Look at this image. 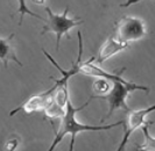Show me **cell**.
Wrapping results in <instances>:
<instances>
[{"mask_svg": "<svg viewBox=\"0 0 155 151\" xmlns=\"http://www.w3.org/2000/svg\"><path fill=\"white\" fill-rule=\"evenodd\" d=\"M91 98L86 101L85 104L81 107H74L72 102L70 98H68L67 100V106H65V113L61 117V124H60V128L56 133V136L54 138V142L51 143L49 150L53 151L55 149V146L60 143L63 140V137L65 135H71V141H70V148L69 150H74V144H75V140H76V136L79 133H84V131H101V130H110V129L118 127V126H123V121L120 122H116V123H112V124H106V126H87V124H83V123H79L76 120V114L82 111L83 108H85L86 106L89 105Z\"/></svg>", "mask_w": 155, "mask_h": 151, "instance_id": "1", "label": "cell"}, {"mask_svg": "<svg viewBox=\"0 0 155 151\" xmlns=\"http://www.w3.org/2000/svg\"><path fill=\"white\" fill-rule=\"evenodd\" d=\"M46 12L48 14V19H47L46 23L43 26V29L41 31V35H45L47 33H54L56 35V50L58 51L60 49V42L62 36L70 40L69 30L78 27L81 24H83L84 21L78 18V16H72L69 18L68 13H69V6L65 7V11L62 14H56L54 13L50 7H46Z\"/></svg>", "mask_w": 155, "mask_h": 151, "instance_id": "2", "label": "cell"}, {"mask_svg": "<svg viewBox=\"0 0 155 151\" xmlns=\"http://www.w3.org/2000/svg\"><path fill=\"white\" fill-rule=\"evenodd\" d=\"M143 91L148 93L149 88L146 86H142V85H138L135 83L132 84H125L123 82H119V80H114L112 82V88L110 90V92L101 97L103 99H105L109 104V112L105 115V117H103L101 121H105L106 119H109L110 116L113 114V112L116 109H125L126 112L130 111L127 102H126V99L130 97V94L132 93L133 91Z\"/></svg>", "mask_w": 155, "mask_h": 151, "instance_id": "3", "label": "cell"}, {"mask_svg": "<svg viewBox=\"0 0 155 151\" xmlns=\"http://www.w3.org/2000/svg\"><path fill=\"white\" fill-rule=\"evenodd\" d=\"M147 34L146 24L139 18L124 16L116 24L114 35L118 40L123 42H134L139 41Z\"/></svg>", "mask_w": 155, "mask_h": 151, "instance_id": "4", "label": "cell"}, {"mask_svg": "<svg viewBox=\"0 0 155 151\" xmlns=\"http://www.w3.org/2000/svg\"><path fill=\"white\" fill-rule=\"evenodd\" d=\"M155 111V105H152L148 108L145 109H139V111H132L130 109L127 112V115L125 117V120L123 121V126H124V137L123 141L119 145L118 150H123L125 148V145L128 142L130 136L133 134V131H135L138 128L142 127L145 124V117L146 115L150 114L152 112Z\"/></svg>", "mask_w": 155, "mask_h": 151, "instance_id": "5", "label": "cell"}, {"mask_svg": "<svg viewBox=\"0 0 155 151\" xmlns=\"http://www.w3.org/2000/svg\"><path fill=\"white\" fill-rule=\"evenodd\" d=\"M55 91L56 90L54 87H51L46 92L33 95L28 100H26L22 105H20L19 107H16L15 109H13L9 113V116H13V115H15L16 113H19L21 111H23L27 114L34 113V112H43L47 106L53 101V99L55 97Z\"/></svg>", "mask_w": 155, "mask_h": 151, "instance_id": "6", "label": "cell"}, {"mask_svg": "<svg viewBox=\"0 0 155 151\" xmlns=\"http://www.w3.org/2000/svg\"><path fill=\"white\" fill-rule=\"evenodd\" d=\"M93 60H94V58H90L89 60H85V62H81V64H79V73L91 76V77H98V78H106V79H109L111 82L119 80V82H123L125 84L133 83V82H128L125 78H123L121 73H123L124 69L119 73L109 72V71H105L104 69H101V66L93 64Z\"/></svg>", "mask_w": 155, "mask_h": 151, "instance_id": "7", "label": "cell"}, {"mask_svg": "<svg viewBox=\"0 0 155 151\" xmlns=\"http://www.w3.org/2000/svg\"><path fill=\"white\" fill-rule=\"evenodd\" d=\"M130 48L128 42H123L120 40H118L114 35V33L112 35H110L107 40L104 42V44L101 47L99 51H98V57H97V63L101 64L105 60L110 59L111 57H113L118 53L123 51L125 49Z\"/></svg>", "mask_w": 155, "mask_h": 151, "instance_id": "8", "label": "cell"}, {"mask_svg": "<svg viewBox=\"0 0 155 151\" xmlns=\"http://www.w3.org/2000/svg\"><path fill=\"white\" fill-rule=\"evenodd\" d=\"M14 36H15V34L12 33L7 38H0V60L2 62L5 69L7 68L9 60H13V62L18 63L20 66H22V63L19 60L13 47L11 44V41L14 38Z\"/></svg>", "mask_w": 155, "mask_h": 151, "instance_id": "9", "label": "cell"}, {"mask_svg": "<svg viewBox=\"0 0 155 151\" xmlns=\"http://www.w3.org/2000/svg\"><path fill=\"white\" fill-rule=\"evenodd\" d=\"M65 107L61 106L56 100L55 97L53 99V101L46 107V109L43 111L45 112V119L48 120H54V119H61L64 113H65Z\"/></svg>", "mask_w": 155, "mask_h": 151, "instance_id": "10", "label": "cell"}, {"mask_svg": "<svg viewBox=\"0 0 155 151\" xmlns=\"http://www.w3.org/2000/svg\"><path fill=\"white\" fill-rule=\"evenodd\" d=\"M111 80L106 79V78H99L97 79L94 83H93L92 90L93 92L97 94V95H93L92 98H96V97H104L106 95L107 93L111 90V84H110Z\"/></svg>", "mask_w": 155, "mask_h": 151, "instance_id": "11", "label": "cell"}, {"mask_svg": "<svg viewBox=\"0 0 155 151\" xmlns=\"http://www.w3.org/2000/svg\"><path fill=\"white\" fill-rule=\"evenodd\" d=\"M142 133L145 136V143L141 145H137L139 150H147V151H155V138L149 135L148 131V124L145 123L142 126Z\"/></svg>", "mask_w": 155, "mask_h": 151, "instance_id": "12", "label": "cell"}, {"mask_svg": "<svg viewBox=\"0 0 155 151\" xmlns=\"http://www.w3.org/2000/svg\"><path fill=\"white\" fill-rule=\"evenodd\" d=\"M18 5H19V7H18V12L20 13V20H19V26H21L22 24V21H23V16L27 14V15H31L33 18H36V19H40V20H45L41 15L36 14V13H34V12H31L29 8L27 7V5H26V0H18Z\"/></svg>", "mask_w": 155, "mask_h": 151, "instance_id": "13", "label": "cell"}, {"mask_svg": "<svg viewBox=\"0 0 155 151\" xmlns=\"http://www.w3.org/2000/svg\"><path fill=\"white\" fill-rule=\"evenodd\" d=\"M18 145H19V140L18 138H12L5 144V149L6 150H15Z\"/></svg>", "mask_w": 155, "mask_h": 151, "instance_id": "14", "label": "cell"}, {"mask_svg": "<svg viewBox=\"0 0 155 151\" xmlns=\"http://www.w3.org/2000/svg\"><path fill=\"white\" fill-rule=\"evenodd\" d=\"M139 1H142V0H127L124 4H120V7H128V6H131V5L138 4Z\"/></svg>", "mask_w": 155, "mask_h": 151, "instance_id": "15", "label": "cell"}, {"mask_svg": "<svg viewBox=\"0 0 155 151\" xmlns=\"http://www.w3.org/2000/svg\"><path fill=\"white\" fill-rule=\"evenodd\" d=\"M46 0H31L33 4H36V5H43Z\"/></svg>", "mask_w": 155, "mask_h": 151, "instance_id": "16", "label": "cell"}]
</instances>
